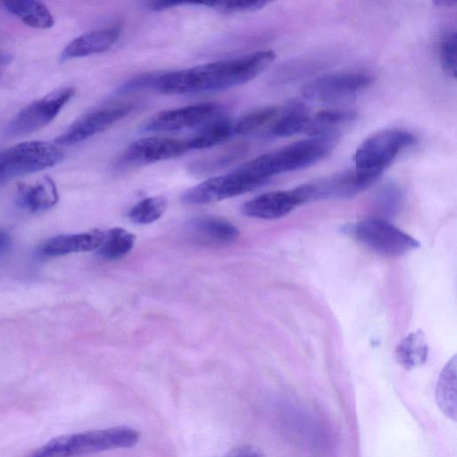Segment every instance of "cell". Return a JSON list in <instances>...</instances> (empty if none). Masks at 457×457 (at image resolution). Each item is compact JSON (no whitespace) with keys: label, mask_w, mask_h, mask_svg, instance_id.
<instances>
[{"label":"cell","mask_w":457,"mask_h":457,"mask_svg":"<svg viewBox=\"0 0 457 457\" xmlns=\"http://www.w3.org/2000/svg\"><path fill=\"white\" fill-rule=\"evenodd\" d=\"M275 58L271 50L258 51L237 58L155 74L152 87L169 95L226 89L253 79Z\"/></svg>","instance_id":"1"},{"label":"cell","mask_w":457,"mask_h":457,"mask_svg":"<svg viewBox=\"0 0 457 457\" xmlns=\"http://www.w3.org/2000/svg\"><path fill=\"white\" fill-rule=\"evenodd\" d=\"M336 139L310 137L253 159L237 169L268 181L274 175L301 170L326 158Z\"/></svg>","instance_id":"2"},{"label":"cell","mask_w":457,"mask_h":457,"mask_svg":"<svg viewBox=\"0 0 457 457\" xmlns=\"http://www.w3.org/2000/svg\"><path fill=\"white\" fill-rule=\"evenodd\" d=\"M139 436L137 430L127 426L87 430L54 438L27 457H73L130 448Z\"/></svg>","instance_id":"3"},{"label":"cell","mask_w":457,"mask_h":457,"mask_svg":"<svg viewBox=\"0 0 457 457\" xmlns=\"http://www.w3.org/2000/svg\"><path fill=\"white\" fill-rule=\"evenodd\" d=\"M416 143L408 130L387 129L366 138L353 155L354 174L365 189L374 183L404 149Z\"/></svg>","instance_id":"4"},{"label":"cell","mask_w":457,"mask_h":457,"mask_svg":"<svg viewBox=\"0 0 457 457\" xmlns=\"http://www.w3.org/2000/svg\"><path fill=\"white\" fill-rule=\"evenodd\" d=\"M343 232L369 249L387 256L406 253L420 246L419 241L382 218H367L344 226Z\"/></svg>","instance_id":"5"},{"label":"cell","mask_w":457,"mask_h":457,"mask_svg":"<svg viewBox=\"0 0 457 457\" xmlns=\"http://www.w3.org/2000/svg\"><path fill=\"white\" fill-rule=\"evenodd\" d=\"M64 154L56 144L32 140L0 152V184L9 179L53 167Z\"/></svg>","instance_id":"6"},{"label":"cell","mask_w":457,"mask_h":457,"mask_svg":"<svg viewBox=\"0 0 457 457\" xmlns=\"http://www.w3.org/2000/svg\"><path fill=\"white\" fill-rule=\"evenodd\" d=\"M75 89L62 87L37 99L23 109L5 129L8 137H21L35 132L49 124L73 96Z\"/></svg>","instance_id":"7"},{"label":"cell","mask_w":457,"mask_h":457,"mask_svg":"<svg viewBox=\"0 0 457 457\" xmlns=\"http://www.w3.org/2000/svg\"><path fill=\"white\" fill-rule=\"evenodd\" d=\"M266 182L237 169L233 172L208 179L189 188L182 195L181 199L190 204H205L252 191Z\"/></svg>","instance_id":"8"},{"label":"cell","mask_w":457,"mask_h":457,"mask_svg":"<svg viewBox=\"0 0 457 457\" xmlns=\"http://www.w3.org/2000/svg\"><path fill=\"white\" fill-rule=\"evenodd\" d=\"M371 83L372 78L363 73L337 72L309 80L301 91L307 99L331 103L352 97Z\"/></svg>","instance_id":"9"},{"label":"cell","mask_w":457,"mask_h":457,"mask_svg":"<svg viewBox=\"0 0 457 457\" xmlns=\"http://www.w3.org/2000/svg\"><path fill=\"white\" fill-rule=\"evenodd\" d=\"M188 151L186 141L150 137L132 142L121 154L118 166L129 168L179 157Z\"/></svg>","instance_id":"10"},{"label":"cell","mask_w":457,"mask_h":457,"mask_svg":"<svg viewBox=\"0 0 457 457\" xmlns=\"http://www.w3.org/2000/svg\"><path fill=\"white\" fill-rule=\"evenodd\" d=\"M220 105L202 103L161 112L149 119L143 129L150 132H170L206 124L217 118Z\"/></svg>","instance_id":"11"},{"label":"cell","mask_w":457,"mask_h":457,"mask_svg":"<svg viewBox=\"0 0 457 457\" xmlns=\"http://www.w3.org/2000/svg\"><path fill=\"white\" fill-rule=\"evenodd\" d=\"M130 105L98 108L87 112L71 123L55 138L57 145H71L101 133L124 118L130 112Z\"/></svg>","instance_id":"12"},{"label":"cell","mask_w":457,"mask_h":457,"mask_svg":"<svg viewBox=\"0 0 457 457\" xmlns=\"http://www.w3.org/2000/svg\"><path fill=\"white\" fill-rule=\"evenodd\" d=\"M363 188L353 170H346L298 186L293 191L300 204L323 199L348 198Z\"/></svg>","instance_id":"13"},{"label":"cell","mask_w":457,"mask_h":457,"mask_svg":"<svg viewBox=\"0 0 457 457\" xmlns=\"http://www.w3.org/2000/svg\"><path fill=\"white\" fill-rule=\"evenodd\" d=\"M187 231L193 241L204 245H228L239 235L238 229L228 220L212 215L192 219Z\"/></svg>","instance_id":"14"},{"label":"cell","mask_w":457,"mask_h":457,"mask_svg":"<svg viewBox=\"0 0 457 457\" xmlns=\"http://www.w3.org/2000/svg\"><path fill=\"white\" fill-rule=\"evenodd\" d=\"M298 205L300 203L293 189L273 191L245 202L242 212L248 217L274 220L287 215Z\"/></svg>","instance_id":"15"},{"label":"cell","mask_w":457,"mask_h":457,"mask_svg":"<svg viewBox=\"0 0 457 457\" xmlns=\"http://www.w3.org/2000/svg\"><path fill=\"white\" fill-rule=\"evenodd\" d=\"M120 28L112 26L86 32L71 41L62 50L60 60L101 54L110 49L118 40Z\"/></svg>","instance_id":"16"},{"label":"cell","mask_w":457,"mask_h":457,"mask_svg":"<svg viewBox=\"0 0 457 457\" xmlns=\"http://www.w3.org/2000/svg\"><path fill=\"white\" fill-rule=\"evenodd\" d=\"M58 199L56 185L47 176L34 183H21L17 188V205L31 212L48 210L57 204Z\"/></svg>","instance_id":"17"},{"label":"cell","mask_w":457,"mask_h":457,"mask_svg":"<svg viewBox=\"0 0 457 457\" xmlns=\"http://www.w3.org/2000/svg\"><path fill=\"white\" fill-rule=\"evenodd\" d=\"M104 232L95 229L87 232L60 235L46 241L41 253L47 256H62L73 253L89 252L101 245Z\"/></svg>","instance_id":"18"},{"label":"cell","mask_w":457,"mask_h":457,"mask_svg":"<svg viewBox=\"0 0 457 457\" xmlns=\"http://www.w3.org/2000/svg\"><path fill=\"white\" fill-rule=\"evenodd\" d=\"M311 116L305 104L298 99L288 101L283 107L270 129V133L275 137H290L305 132Z\"/></svg>","instance_id":"19"},{"label":"cell","mask_w":457,"mask_h":457,"mask_svg":"<svg viewBox=\"0 0 457 457\" xmlns=\"http://www.w3.org/2000/svg\"><path fill=\"white\" fill-rule=\"evenodd\" d=\"M356 118L350 110H322L311 117L306 133L310 137H324L337 139L341 129L348 126Z\"/></svg>","instance_id":"20"},{"label":"cell","mask_w":457,"mask_h":457,"mask_svg":"<svg viewBox=\"0 0 457 457\" xmlns=\"http://www.w3.org/2000/svg\"><path fill=\"white\" fill-rule=\"evenodd\" d=\"M6 11L16 16L26 25L36 29H49L54 18L46 5L37 0H13L4 2Z\"/></svg>","instance_id":"21"},{"label":"cell","mask_w":457,"mask_h":457,"mask_svg":"<svg viewBox=\"0 0 457 457\" xmlns=\"http://www.w3.org/2000/svg\"><path fill=\"white\" fill-rule=\"evenodd\" d=\"M436 400L445 415L456 420V356L454 355L442 370L436 388Z\"/></svg>","instance_id":"22"},{"label":"cell","mask_w":457,"mask_h":457,"mask_svg":"<svg viewBox=\"0 0 457 457\" xmlns=\"http://www.w3.org/2000/svg\"><path fill=\"white\" fill-rule=\"evenodd\" d=\"M248 151L246 142H236L208 157L192 163L190 170L196 174H205L226 168L242 158Z\"/></svg>","instance_id":"23"},{"label":"cell","mask_w":457,"mask_h":457,"mask_svg":"<svg viewBox=\"0 0 457 457\" xmlns=\"http://www.w3.org/2000/svg\"><path fill=\"white\" fill-rule=\"evenodd\" d=\"M428 354V346L420 330L409 334L395 349L396 360L405 370H411L424 364Z\"/></svg>","instance_id":"24"},{"label":"cell","mask_w":457,"mask_h":457,"mask_svg":"<svg viewBox=\"0 0 457 457\" xmlns=\"http://www.w3.org/2000/svg\"><path fill=\"white\" fill-rule=\"evenodd\" d=\"M233 125L226 118H215L192 138L186 141L189 149H204L228 140L234 133Z\"/></svg>","instance_id":"25"},{"label":"cell","mask_w":457,"mask_h":457,"mask_svg":"<svg viewBox=\"0 0 457 457\" xmlns=\"http://www.w3.org/2000/svg\"><path fill=\"white\" fill-rule=\"evenodd\" d=\"M136 236L122 228H113L104 232L98 253L107 260L120 259L133 248Z\"/></svg>","instance_id":"26"},{"label":"cell","mask_w":457,"mask_h":457,"mask_svg":"<svg viewBox=\"0 0 457 457\" xmlns=\"http://www.w3.org/2000/svg\"><path fill=\"white\" fill-rule=\"evenodd\" d=\"M280 107L266 106L255 109L238 120L233 127L234 133L241 136H248L260 132L269 128L278 118Z\"/></svg>","instance_id":"27"},{"label":"cell","mask_w":457,"mask_h":457,"mask_svg":"<svg viewBox=\"0 0 457 457\" xmlns=\"http://www.w3.org/2000/svg\"><path fill=\"white\" fill-rule=\"evenodd\" d=\"M167 208L164 196H150L143 199L131 208L129 217L137 224H148L158 220Z\"/></svg>","instance_id":"28"},{"label":"cell","mask_w":457,"mask_h":457,"mask_svg":"<svg viewBox=\"0 0 457 457\" xmlns=\"http://www.w3.org/2000/svg\"><path fill=\"white\" fill-rule=\"evenodd\" d=\"M266 1H213V2H187V4L204 5L221 13L252 12L263 8Z\"/></svg>","instance_id":"29"},{"label":"cell","mask_w":457,"mask_h":457,"mask_svg":"<svg viewBox=\"0 0 457 457\" xmlns=\"http://www.w3.org/2000/svg\"><path fill=\"white\" fill-rule=\"evenodd\" d=\"M440 60L444 71L453 79L456 78V33L448 32L440 45Z\"/></svg>","instance_id":"30"},{"label":"cell","mask_w":457,"mask_h":457,"mask_svg":"<svg viewBox=\"0 0 457 457\" xmlns=\"http://www.w3.org/2000/svg\"><path fill=\"white\" fill-rule=\"evenodd\" d=\"M401 203V192L399 188L387 184L380 188L377 195V205L386 214L393 213Z\"/></svg>","instance_id":"31"},{"label":"cell","mask_w":457,"mask_h":457,"mask_svg":"<svg viewBox=\"0 0 457 457\" xmlns=\"http://www.w3.org/2000/svg\"><path fill=\"white\" fill-rule=\"evenodd\" d=\"M217 457H266L258 448L252 445H242L231 449L228 453Z\"/></svg>","instance_id":"32"},{"label":"cell","mask_w":457,"mask_h":457,"mask_svg":"<svg viewBox=\"0 0 457 457\" xmlns=\"http://www.w3.org/2000/svg\"><path fill=\"white\" fill-rule=\"evenodd\" d=\"M187 4V2H177V1H151L145 4L147 9L151 11H164L179 5Z\"/></svg>","instance_id":"33"},{"label":"cell","mask_w":457,"mask_h":457,"mask_svg":"<svg viewBox=\"0 0 457 457\" xmlns=\"http://www.w3.org/2000/svg\"><path fill=\"white\" fill-rule=\"evenodd\" d=\"M10 234L3 228H0V252L6 251L11 245Z\"/></svg>","instance_id":"34"},{"label":"cell","mask_w":457,"mask_h":457,"mask_svg":"<svg viewBox=\"0 0 457 457\" xmlns=\"http://www.w3.org/2000/svg\"><path fill=\"white\" fill-rule=\"evenodd\" d=\"M12 61V56L9 54L0 53V69Z\"/></svg>","instance_id":"35"},{"label":"cell","mask_w":457,"mask_h":457,"mask_svg":"<svg viewBox=\"0 0 457 457\" xmlns=\"http://www.w3.org/2000/svg\"><path fill=\"white\" fill-rule=\"evenodd\" d=\"M435 4L436 5H441V6H448V7H451L452 5H454L456 4V1H449V0H440V1H436L435 2Z\"/></svg>","instance_id":"36"}]
</instances>
